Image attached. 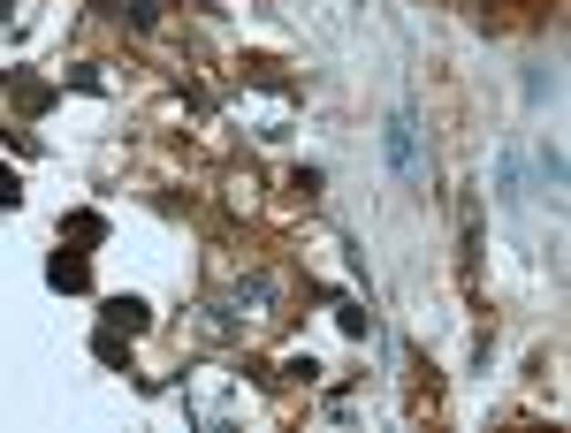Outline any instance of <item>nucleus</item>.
<instances>
[{"label":"nucleus","mask_w":571,"mask_h":433,"mask_svg":"<svg viewBox=\"0 0 571 433\" xmlns=\"http://www.w3.org/2000/svg\"><path fill=\"white\" fill-rule=\"evenodd\" d=\"M389 160H396V167H412V122H404V115L389 122Z\"/></svg>","instance_id":"nucleus-1"}]
</instances>
